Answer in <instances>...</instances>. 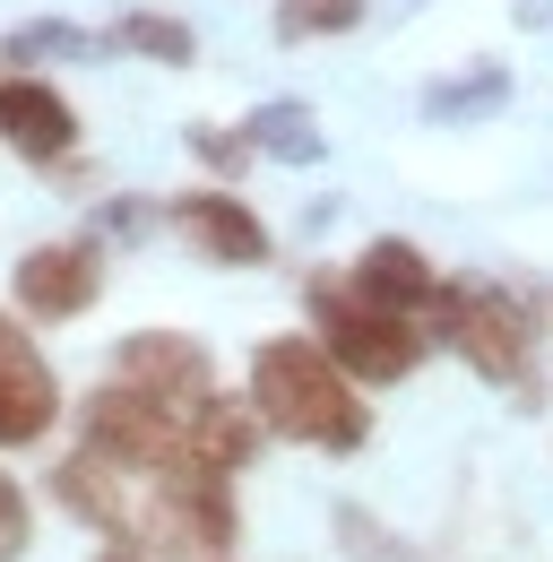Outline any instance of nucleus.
<instances>
[{"label": "nucleus", "mask_w": 553, "mask_h": 562, "mask_svg": "<svg viewBox=\"0 0 553 562\" xmlns=\"http://www.w3.org/2000/svg\"><path fill=\"white\" fill-rule=\"evenodd\" d=\"M251 407L269 432L303 441V450H329V459H354L372 441V416H363L354 381L329 363L320 338H260L251 347Z\"/></svg>", "instance_id": "f257e3e1"}, {"label": "nucleus", "mask_w": 553, "mask_h": 562, "mask_svg": "<svg viewBox=\"0 0 553 562\" xmlns=\"http://www.w3.org/2000/svg\"><path fill=\"white\" fill-rule=\"evenodd\" d=\"M432 329L450 338V355H459L476 381H493V390H510V398L537 407V312H528L510 285H493V278H441Z\"/></svg>", "instance_id": "f03ea898"}, {"label": "nucleus", "mask_w": 553, "mask_h": 562, "mask_svg": "<svg viewBox=\"0 0 553 562\" xmlns=\"http://www.w3.org/2000/svg\"><path fill=\"white\" fill-rule=\"evenodd\" d=\"M303 294H312V338L329 347V363H338L354 390H363V381L390 390V381L415 372L424 338H415L407 312H381L372 294H354V278H312Z\"/></svg>", "instance_id": "7ed1b4c3"}, {"label": "nucleus", "mask_w": 553, "mask_h": 562, "mask_svg": "<svg viewBox=\"0 0 553 562\" xmlns=\"http://www.w3.org/2000/svg\"><path fill=\"white\" fill-rule=\"evenodd\" d=\"M78 450H95V459L122 468V476H173V468H200L191 416L156 407L147 390H122V381H104V390L78 407Z\"/></svg>", "instance_id": "20e7f679"}, {"label": "nucleus", "mask_w": 553, "mask_h": 562, "mask_svg": "<svg viewBox=\"0 0 553 562\" xmlns=\"http://www.w3.org/2000/svg\"><path fill=\"white\" fill-rule=\"evenodd\" d=\"M113 381H122V390H147V398L173 407V416H200L207 398H216L207 347L191 329H131V338L113 347Z\"/></svg>", "instance_id": "39448f33"}, {"label": "nucleus", "mask_w": 553, "mask_h": 562, "mask_svg": "<svg viewBox=\"0 0 553 562\" xmlns=\"http://www.w3.org/2000/svg\"><path fill=\"white\" fill-rule=\"evenodd\" d=\"M9 294H18L26 321H78V312H95V294H104V251H95L87 234L35 243V251H18Z\"/></svg>", "instance_id": "423d86ee"}, {"label": "nucleus", "mask_w": 553, "mask_h": 562, "mask_svg": "<svg viewBox=\"0 0 553 562\" xmlns=\"http://www.w3.org/2000/svg\"><path fill=\"white\" fill-rule=\"evenodd\" d=\"M165 225L200 251V260H216V269H269V225L242 209L225 182H200V191H182V200H165Z\"/></svg>", "instance_id": "0eeeda50"}, {"label": "nucleus", "mask_w": 553, "mask_h": 562, "mask_svg": "<svg viewBox=\"0 0 553 562\" xmlns=\"http://www.w3.org/2000/svg\"><path fill=\"white\" fill-rule=\"evenodd\" d=\"M61 424V381H53V363L44 347L0 312V450H26V441H44Z\"/></svg>", "instance_id": "6e6552de"}, {"label": "nucleus", "mask_w": 553, "mask_h": 562, "mask_svg": "<svg viewBox=\"0 0 553 562\" xmlns=\"http://www.w3.org/2000/svg\"><path fill=\"white\" fill-rule=\"evenodd\" d=\"M0 139L18 147L26 165L61 173V165H69V147H78V104H69L53 78L9 70V78H0Z\"/></svg>", "instance_id": "1a4fd4ad"}, {"label": "nucleus", "mask_w": 553, "mask_h": 562, "mask_svg": "<svg viewBox=\"0 0 553 562\" xmlns=\"http://www.w3.org/2000/svg\"><path fill=\"white\" fill-rule=\"evenodd\" d=\"M346 278H354V294H372L381 312H407V321L441 303V278H432V260H424L415 243H398V234H381V243H372V251H363Z\"/></svg>", "instance_id": "9d476101"}, {"label": "nucleus", "mask_w": 553, "mask_h": 562, "mask_svg": "<svg viewBox=\"0 0 553 562\" xmlns=\"http://www.w3.org/2000/svg\"><path fill=\"white\" fill-rule=\"evenodd\" d=\"M260 441H269V424L251 407V390H242V398L216 390L200 416H191V450H200V468H216V476H242V468L260 459Z\"/></svg>", "instance_id": "9b49d317"}, {"label": "nucleus", "mask_w": 553, "mask_h": 562, "mask_svg": "<svg viewBox=\"0 0 553 562\" xmlns=\"http://www.w3.org/2000/svg\"><path fill=\"white\" fill-rule=\"evenodd\" d=\"M104 44H113V53H138V61H165V70H191V61H200V35H191L173 9H122Z\"/></svg>", "instance_id": "f8f14e48"}, {"label": "nucleus", "mask_w": 553, "mask_h": 562, "mask_svg": "<svg viewBox=\"0 0 553 562\" xmlns=\"http://www.w3.org/2000/svg\"><path fill=\"white\" fill-rule=\"evenodd\" d=\"M242 139H251V156H276V165H320V156H329L312 104H260V113L242 122Z\"/></svg>", "instance_id": "ddd939ff"}, {"label": "nucleus", "mask_w": 553, "mask_h": 562, "mask_svg": "<svg viewBox=\"0 0 553 562\" xmlns=\"http://www.w3.org/2000/svg\"><path fill=\"white\" fill-rule=\"evenodd\" d=\"M501 104H510V70H501V61H476V70L424 87V122H484V113H501Z\"/></svg>", "instance_id": "4468645a"}, {"label": "nucleus", "mask_w": 553, "mask_h": 562, "mask_svg": "<svg viewBox=\"0 0 553 562\" xmlns=\"http://www.w3.org/2000/svg\"><path fill=\"white\" fill-rule=\"evenodd\" d=\"M276 44H320V35H354L363 0H276Z\"/></svg>", "instance_id": "2eb2a0df"}, {"label": "nucleus", "mask_w": 553, "mask_h": 562, "mask_svg": "<svg viewBox=\"0 0 553 562\" xmlns=\"http://www.w3.org/2000/svg\"><path fill=\"white\" fill-rule=\"evenodd\" d=\"M0 53H9V70H26V61H87V53H95V35H87V26H69V18H35V26H18Z\"/></svg>", "instance_id": "dca6fc26"}, {"label": "nucleus", "mask_w": 553, "mask_h": 562, "mask_svg": "<svg viewBox=\"0 0 553 562\" xmlns=\"http://www.w3.org/2000/svg\"><path fill=\"white\" fill-rule=\"evenodd\" d=\"M329 528H338V546H346V554H372V562H415V546H407V537H390V528H381L372 510H354V502H338V510H329Z\"/></svg>", "instance_id": "f3484780"}, {"label": "nucleus", "mask_w": 553, "mask_h": 562, "mask_svg": "<svg viewBox=\"0 0 553 562\" xmlns=\"http://www.w3.org/2000/svg\"><path fill=\"white\" fill-rule=\"evenodd\" d=\"M182 147L200 156L207 173H242V165H251V139H242V122H234V131H216V122H191V131H182Z\"/></svg>", "instance_id": "a211bd4d"}, {"label": "nucleus", "mask_w": 553, "mask_h": 562, "mask_svg": "<svg viewBox=\"0 0 553 562\" xmlns=\"http://www.w3.org/2000/svg\"><path fill=\"white\" fill-rule=\"evenodd\" d=\"M26 546H35V502L0 476V562H18Z\"/></svg>", "instance_id": "6ab92c4d"}, {"label": "nucleus", "mask_w": 553, "mask_h": 562, "mask_svg": "<svg viewBox=\"0 0 553 562\" xmlns=\"http://www.w3.org/2000/svg\"><path fill=\"white\" fill-rule=\"evenodd\" d=\"M147 200H104V234H113V243H131V234H147Z\"/></svg>", "instance_id": "aec40b11"}, {"label": "nucleus", "mask_w": 553, "mask_h": 562, "mask_svg": "<svg viewBox=\"0 0 553 562\" xmlns=\"http://www.w3.org/2000/svg\"><path fill=\"white\" fill-rule=\"evenodd\" d=\"M95 562H147V554H131V546H104V554H95Z\"/></svg>", "instance_id": "412c9836"}]
</instances>
